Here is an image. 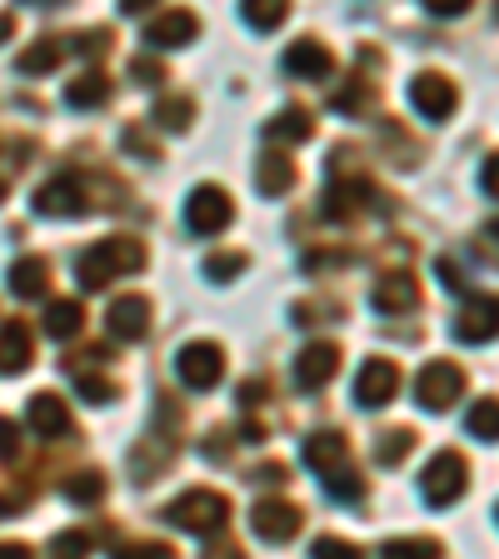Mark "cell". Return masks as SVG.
Segmentation results:
<instances>
[{
	"label": "cell",
	"mask_w": 499,
	"mask_h": 559,
	"mask_svg": "<svg viewBox=\"0 0 499 559\" xmlns=\"http://www.w3.org/2000/svg\"><path fill=\"white\" fill-rule=\"evenodd\" d=\"M145 270V245L135 235H105V240L85 245L81 260H75V280L81 290H105L116 285L120 275H140Z\"/></svg>",
	"instance_id": "cell-1"
},
{
	"label": "cell",
	"mask_w": 499,
	"mask_h": 559,
	"mask_svg": "<svg viewBox=\"0 0 499 559\" xmlns=\"http://www.w3.org/2000/svg\"><path fill=\"white\" fill-rule=\"evenodd\" d=\"M305 465L325 479V489L335 495L340 504L365 500V475L349 465V444H345V435H340V430L310 435V440H305Z\"/></svg>",
	"instance_id": "cell-2"
},
{
	"label": "cell",
	"mask_w": 499,
	"mask_h": 559,
	"mask_svg": "<svg viewBox=\"0 0 499 559\" xmlns=\"http://www.w3.org/2000/svg\"><path fill=\"white\" fill-rule=\"evenodd\" d=\"M165 524L190 530V535H221L225 524H230V500H225L221 489H186V495L165 510Z\"/></svg>",
	"instance_id": "cell-3"
},
{
	"label": "cell",
	"mask_w": 499,
	"mask_h": 559,
	"mask_svg": "<svg viewBox=\"0 0 499 559\" xmlns=\"http://www.w3.org/2000/svg\"><path fill=\"white\" fill-rule=\"evenodd\" d=\"M470 485V465L460 450H440L425 465V475H419V489H425V504H435V510H450L460 495H465Z\"/></svg>",
	"instance_id": "cell-4"
},
{
	"label": "cell",
	"mask_w": 499,
	"mask_h": 559,
	"mask_svg": "<svg viewBox=\"0 0 499 559\" xmlns=\"http://www.w3.org/2000/svg\"><path fill=\"white\" fill-rule=\"evenodd\" d=\"M175 374H180L186 390L205 395V390H215L225 374V349L215 345V340H190V345L175 355Z\"/></svg>",
	"instance_id": "cell-5"
},
{
	"label": "cell",
	"mask_w": 499,
	"mask_h": 559,
	"mask_svg": "<svg viewBox=\"0 0 499 559\" xmlns=\"http://www.w3.org/2000/svg\"><path fill=\"white\" fill-rule=\"evenodd\" d=\"M465 395V370L454 360H430L425 370H419V380H415V400H419V409H450L454 400Z\"/></svg>",
	"instance_id": "cell-6"
},
{
	"label": "cell",
	"mask_w": 499,
	"mask_h": 559,
	"mask_svg": "<svg viewBox=\"0 0 499 559\" xmlns=\"http://www.w3.org/2000/svg\"><path fill=\"white\" fill-rule=\"evenodd\" d=\"M235 221V200L225 186H195L186 200V225L195 235H221Z\"/></svg>",
	"instance_id": "cell-7"
},
{
	"label": "cell",
	"mask_w": 499,
	"mask_h": 559,
	"mask_svg": "<svg viewBox=\"0 0 499 559\" xmlns=\"http://www.w3.org/2000/svg\"><path fill=\"white\" fill-rule=\"evenodd\" d=\"M409 105L425 120H450L454 105H460V91H454V81L440 75V70H419L415 81H409Z\"/></svg>",
	"instance_id": "cell-8"
},
{
	"label": "cell",
	"mask_w": 499,
	"mask_h": 559,
	"mask_svg": "<svg viewBox=\"0 0 499 559\" xmlns=\"http://www.w3.org/2000/svg\"><path fill=\"white\" fill-rule=\"evenodd\" d=\"M250 524H256V535L265 539V545H290V539L300 535V504L270 495V500H260L256 510H250Z\"/></svg>",
	"instance_id": "cell-9"
},
{
	"label": "cell",
	"mask_w": 499,
	"mask_h": 559,
	"mask_svg": "<svg viewBox=\"0 0 499 559\" xmlns=\"http://www.w3.org/2000/svg\"><path fill=\"white\" fill-rule=\"evenodd\" d=\"M400 390V365H390L384 355H375V360L360 365V374H355V405L365 409H380L390 405Z\"/></svg>",
	"instance_id": "cell-10"
},
{
	"label": "cell",
	"mask_w": 499,
	"mask_h": 559,
	"mask_svg": "<svg viewBox=\"0 0 499 559\" xmlns=\"http://www.w3.org/2000/svg\"><path fill=\"white\" fill-rule=\"evenodd\" d=\"M340 370V345L335 340H310V345L295 355V384L300 390H325Z\"/></svg>",
	"instance_id": "cell-11"
},
{
	"label": "cell",
	"mask_w": 499,
	"mask_h": 559,
	"mask_svg": "<svg viewBox=\"0 0 499 559\" xmlns=\"http://www.w3.org/2000/svg\"><path fill=\"white\" fill-rule=\"evenodd\" d=\"M105 325H110V340L135 345V340L151 335V300H145V295H120V300H110V310H105Z\"/></svg>",
	"instance_id": "cell-12"
},
{
	"label": "cell",
	"mask_w": 499,
	"mask_h": 559,
	"mask_svg": "<svg viewBox=\"0 0 499 559\" xmlns=\"http://www.w3.org/2000/svg\"><path fill=\"white\" fill-rule=\"evenodd\" d=\"M495 335H499V295H479V300H470L465 310L454 314V340L489 345Z\"/></svg>",
	"instance_id": "cell-13"
},
{
	"label": "cell",
	"mask_w": 499,
	"mask_h": 559,
	"mask_svg": "<svg viewBox=\"0 0 499 559\" xmlns=\"http://www.w3.org/2000/svg\"><path fill=\"white\" fill-rule=\"evenodd\" d=\"M200 31V21L190 11H180V5H170V11H161L151 25H145V46L151 50H180L190 46Z\"/></svg>",
	"instance_id": "cell-14"
},
{
	"label": "cell",
	"mask_w": 499,
	"mask_h": 559,
	"mask_svg": "<svg viewBox=\"0 0 499 559\" xmlns=\"http://www.w3.org/2000/svg\"><path fill=\"white\" fill-rule=\"evenodd\" d=\"M375 310L380 314H405L419 305V285L409 270H390V275H380V285H375Z\"/></svg>",
	"instance_id": "cell-15"
},
{
	"label": "cell",
	"mask_w": 499,
	"mask_h": 559,
	"mask_svg": "<svg viewBox=\"0 0 499 559\" xmlns=\"http://www.w3.org/2000/svg\"><path fill=\"white\" fill-rule=\"evenodd\" d=\"M370 200V180L365 175H330V190H325V215L330 221H349L355 210Z\"/></svg>",
	"instance_id": "cell-16"
},
{
	"label": "cell",
	"mask_w": 499,
	"mask_h": 559,
	"mask_svg": "<svg viewBox=\"0 0 499 559\" xmlns=\"http://www.w3.org/2000/svg\"><path fill=\"white\" fill-rule=\"evenodd\" d=\"M35 210L40 215H81L85 210V186L75 180V175H60V180H50V186L35 190Z\"/></svg>",
	"instance_id": "cell-17"
},
{
	"label": "cell",
	"mask_w": 499,
	"mask_h": 559,
	"mask_svg": "<svg viewBox=\"0 0 499 559\" xmlns=\"http://www.w3.org/2000/svg\"><path fill=\"white\" fill-rule=\"evenodd\" d=\"M285 70H290L295 81H325L330 70H335V60H330V50L320 46V40H295L290 50H285Z\"/></svg>",
	"instance_id": "cell-18"
},
{
	"label": "cell",
	"mask_w": 499,
	"mask_h": 559,
	"mask_svg": "<svg viewBox=\"0 0 499 559\" xmlns=\"http://www.w3.org/2000/svg\"><path fill=\"white\" fill-rule=\"evenodd\" d=\"M31 349H35V335L25 320H5L0 325V370L5 374H21L31 365Z\"/></svg>",
	"instance_id": "cell-19"
},
{
	"label": "cell",
	"mask_w": 499,
	"mask_h": 559,
	"mask_svg": "<svg viewBox=\"0 0 499 559\" xmlns=\"http://www.w3.org/2000/svg\"><path fill=\"white\" fill-rule=\"evenodd\" d=\"M25 419H31L35 435H66L70 430V405L60 395H31V405H25Z\"/></svg>",
	"instance_id": "cell-20"
},
{
	"label": "cell",
	"mask_w": 499,
	"mask_h": 559,
	"mask_svg": "<svg viewBox=\"0 0 499 559\" xmlns=\"http://www.w3.org/2000/svg\"><path fill=\"white\" fill-rule=\"evenodd\" d=\"M5 285H11L21 300H40V295H46V285H50V265L40 255H21L11 265V275H5Z\"/></svg>",
	"instance_id": "cell-21"
},
{
	"label": "cell",
	"mask_w": 499,
	"mask_h": 559,
	"mask_svg": "<svg viewBox=\"0 0 499 559\" xmlns=\"http://www.w3.org/2000/svg\"><path fill=\"white\" fill-rule=\"evenodd\" d=\"M256 186H260V195H285V190L295 186V160L285 151H265L256 160Z\"/></svg>",
	"instance_id": "cell-22"
},
{
	"label": "cell",
	"mask_w": 499,
	"mask_h": 559,
	"mask_svg": "<svg viewBox=\"0 0 499 559\" xmlns=\"http://www.w3.org/2000/svg\"><path fill=\"white\" fill-rule=\"evenodd\" d=\"M85 330V305L81 300H50L46 305V335L70 340Z\"/></svg>",
	"instance_id": "cell-23"
},
{
	"label": "cell",
	"mask_w": 499,
	"mask_h": 559,
	"mask_svg": "<svg viewBox=\"0 0 499 559\" xmlns=\"http://www.w3.org/2000/svg\"><path fill=\"white\" fill-rule=\"evenodd\" d=\"M66 100L75 105V110H100V105L110 100V81H105L100 70H85V75H75V81H70Z\"/></svg>",
	"instance_id": "cell-24"
},
{
	"label": "cell",
	"mask_w": 499,
	"mask_h": 559,
	"mask_svg": "<svg viewBox=\"0 0 499 559\" xmlns=\"http://www.w3.org/2000/svg\"><path fill=\"white\" fill-rule=\"evenodd\" d=\"M265 140H285V145H300V140H310V110H305V105L280 110V116L265 126Z\"/></svg>",
	"instance_id": "cell-25"
},
{
	"label": "cell",
	"mask_w": 499,
	"mask_h": 559,
	"mask_svg": "<svg viewBox=\"0 0 499 559\" xmlns=\"http://www.w3.org/2000/svg\"><path fill=\"white\" fill-rule=\"evenodd\" d=\"M409 450H415V430H384L380 444H375V460L384 469H395L400 460H409Z\"/></svg>",
	"instance_id": "cell-26"
},
{
	"label": "cell",
	"mask_w": 499,
	"mask_h": 559,
	"mask_svg": "<svg viewBox=\"0 0 499 559\" xmlns=\"http://www.w3.org/2000/svg\"><path fill=\"white\" fill-rule=\"evenodd\" d=\"M60 56H66V46H60V40H35L31 50H21V70H25V75H46V70L60 66Z\"/></svg>",
	"instance_id": "cell-27"
},
{
	"label": "cell",
	"mask_w": 499,
	"mask_h": 559,
	"mask_svg": "<svg viewBox=\"0 0 499 559\" xmlns=\"http://www.w3.org/2000/svg\"><path fill=\"white\" fill-rule=\"evenodd\" d=\"M190 116H195L190 95H161V105H155V126H165V130H186Z\"/></svg>",
	"instance_id": "cell-28"
},
{
	"label": "cell",
	"mask_w": 499,
	"mask_h": 559,
	"mask_svg": "<svg viewBox=\"0 0 499 559\" xmlns=\"http://www.w3.org/2000/svg\"><path fill=\"white\" fill-rule=\"evenodd\" d=\"M95 535L91 530H66V535L50 539V559H91Z\"/></svg>",
	"instance_id": "cell-29"
},
{
	"label": "cell",
	"mask_w": 499,
	"mask_h": 559,
	"mask_svg": "<svg viewBox=\"0 0 499 559\" xmlns=\"http://www.w3.org/2000/svg\"><path fill=\"white\" fill-rule=\"evenodd\" d=\"M465 425L475 440H499V400H479V405L470 409Z\"/></svg>",
	"instance_id": "cell-30"
},
{
	"label": "cell",
	"mask_w": 499,
	"mask_h": 559,
	"mask_svg": "<svg viewBox=\"0 0 499 559\" xmlns=\"http://www.w3.org/2000/svg\"><path fill=\"white\" fill-rule=\"evenodd\" d=\"M240 15L250 25H256V31H275V25H285V5H280V0H250V5H240Z\"/></svg>",
	"instance_id": "cell-31"
},
{
	"label": "cell",
	"mask_w": 499,
	"mask_h": 559,
	"mask_svg": "<svg viewBox=\"0 0 499 559\" xmlns=\"http://www.w3.org/2000/svg\"><path fill=\"white\" fill-rule=\"evenodd\" d=\"M66 495L75 504H100L105 500V475H100V469H85V475H75L66 485Z\"/></svg>",
	"instance_id": "cell-32"
},
{
	"label": "cell",
	"mask_w": 499,
	"mask_h": 559,
	"mask_svg": "<svg viewBox=\"0 0 499 559\" xmlns=\"http://www.w3.org/2000/svg\"><path fill=\"white\" fill-rule=\"evenodd\" d=\"M380 559H440V545L435 539H390Z\"/></svg>",
	"instance_id": "cell-33"
},
{
	"label": "cell",
	"mask_w": 499,
	"mask_h": 559,
	"mask_svg": "<svg viewBox=\"0 0 499 559\" xmlns=\"http://www.w3.org/2000/svg\"><path fill=\"white\" fill-rule=\"evenodd\" d=\"M310 559H365L360 545H349V539H335V535H320L310 545Z\"/></svg>",
	"instance_id": "cell-34"
},
{
	"label": "cell",
	"mask_w": 499,
	"mask_h": 559,
	"mask_svg": "<svg viewBox=\"0 0 499 559\" xmlns=\"http://www.w3.org/2000/svg\"><path fill=\"white\" fill-rule=\"evenodd\" d=\"M110 559H175V555H170V545H161V539H130V545H116Z\"/></svg>",
	"instance_id": "cell-35"
},
{
	"label": "cell",
	"mask_w": 499,
	"mask_h": 559,
	"mask_svg": "<svg viewBox=\"0 0 499 559\" xmlns=\"http://www.w3.org/2000/svg\"><path fill=\"white\" fill-rule=\"evenodd\" d=\"M240 270H245V255H240V250H221V255L205 260V275L215 280V285H225V280L240 275Z\"/></svg>",
	"instance_id": "cell-36"
},
{
	"label": "cell",
	"mask_w": 499,
	"mask_h": 559,
	"mask_svg": "<svg viewBox=\"0 0 499 559\" xmlns=\"http://www.w3.org/2000/svg\"><path fill=\"white\" fill-rule=\"evenodd\" d=\"M375 100V91H370V81H360V75H355V81H349V91H340L335 95V110H345V116H355V110H365V105Z\"/></svg>",
	"instance_id": "cell-37"
},
{
	"label": "cell",
	"mask_w": 499,
	"mask_h": 559,
	"mask_svg": "<svg viewBox=\"0 0 499 559\" xmlns=\"http://www.w3.org/2000/svg\"><path fill=\"white\" fill-rule=\"evenodd\" d=\"M70 46H75V50H81V56H105V46H110V35H105V31H85V35H75V40H70Z\"/></svg>",
	"instance_id": "cell-38"
},
{
	"label": "cell",
	"mask_w": 499,
	"mask_h": 559,
	"mask_svg": "<svg viewBox=\"0 0 499 559\" xmlns=\"http://www.w3.org/2000/svg\"><path fill=\"white\" fill-rule=\"evenodd\" d=\"M200 559H245V549L235 545V539H215V545H210Z\"/></svg>",
	"instance_id": "cell-39"
},
{
	"label": "cell",
	"mask_w": 499,
	"mask_h": 559,
	"mask_svg": "<svg viewBox=\"0 0 499 559\" xmlns=\"http://www.w3.org/2000/svg\"><path fill=\"white\" fill-rule=\"evenodd\" d=\"M15 444H21L15 425H11V419H0V460H15Z\"/></svg>",
	"instance_id": "cell-40"
},
{
	"label": "cell",
	"mask_w": 499,
	"mask_h": 559,
	"mask_svg": "<svg viewBox=\"0 0 499 559\" xmlns=\"http://www.w3.org/2000/svg\"><path fill=\"white\" fill-rule=\"evenodd\" d=\"M470 11V0H430V15H450V21H454V15H465Z\"/></svg>",
	"instance_id": "cell-41"
},
{
	"label": "cell",
	"mask_w": 499,
	"mask_h": 559,
	"mask_svg": "<svg viewBox=\"0 0 499 559\" xmlns=\"http://www.w3.org/2000/svg\"><path fill=\"white\" fill-rule=\"evenodd\" d=\"M485 195L499 200V155H489L485 160Z\"/></svg>",
	"instance_id": "cell-42"
},
{
	"label": "cell",
	"mask_w": 499,
	"mask_h": 559,
	"mask_svg": "<svg viewBox=\"0 0 499 559\" xmlns=\"http://www.w3.org/2000/svg\"><path fill=\"white\" fill-rule=\"evenodd\" d=\"M130 75H135V81H161L165 70L155 66V60H135V66H130Z\"/></svg>",
	"instance_id": "cell-43"
},
{
	"label": "cell",
	"mask_w": 499,
	"mask_h": 559,
	"mask_svg": "<svg viewBox=\"0 0 499 559\" xmlns=\"http://www.w3.org/2000/svg\"><path fill=\"white\" fill-rule=\"evenodd\" d=\"M0 559H35L31 545H21V539H0Z\"/></svg>",
	"instance_id": "cell-44"
},
{
	"label": "cell",
	"mask_w": 499,
	"mask_h": 559,
	"mask_svg": "<svg viewBox=\"0 0 499 559\" xmlns=\"http://www.w3.org/2000/svg\"><path fill=\"white\" fill-rule=\"evenodd\" d=\"M11 31H15V21H11V15H0V40H5Z\"/></svg>",
	"instance_id": "cell-45"
},
{
	"label": "cell",
	"mask_w": 499,
	"mask_h": 559,
	"mask_svg": "<svg viewBox=\"0 0 499 559\" xmlns=\"http://www.w3.org/2000/svg\"><path fill=\"white\" fill-rule=\"evenodd\" d=\"M0 200H5V180H0Z\"/></svg>",
	"instance_id": "cell-46"
}]
</instances>
